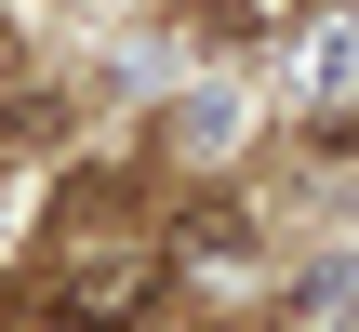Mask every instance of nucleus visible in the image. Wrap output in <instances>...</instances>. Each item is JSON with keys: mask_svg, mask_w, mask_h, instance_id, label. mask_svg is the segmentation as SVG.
<instances>
[{"mask_svg": "<svg viewBox=\"0 0 359 332\" xmlns=\"http://www.w3.org/2000/svg\"><path fill=\"white\" fill-rule=\"evenodd\" d=\"M147 279H160L147 253H80V266L53 279V306H67V319H133V306H147Z\"/></svg>", "mask_w": 359, "mask_h": 332, "instance_id": "1", "label": "nucleus"}, {"mask_svg": "<svg viewBox=\"0 0 359 332\" xmlns=\"http://www.w3.org/2000/svg\"><path fill=\"white\" fill-rule=\"evenodd\" d=\"M280 13H293V0H226V27H240V40H253V27H280Z\"/></svg>", "mask_w": 359, "mask_h": 332, "instance_id": "2", "label": "nucleus"}]
</instances>
